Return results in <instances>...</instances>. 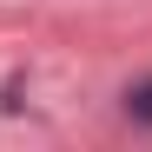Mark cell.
Segmentation results:
<instances>
[{"instance_id":"cell-1","label":"cell","mask_w":152,"mask_h":152,"mask_svg":"<svg viewBox=\"0 0 152 152\" xmlns=\"http://www.w3.org/2000/svg\"><path fill=\"white\" fill-rule=\"evenodd\" d=\"M126 113H132L139 126H152V80H139L132 93H126Z\"/></svg>"}]
</instances>
